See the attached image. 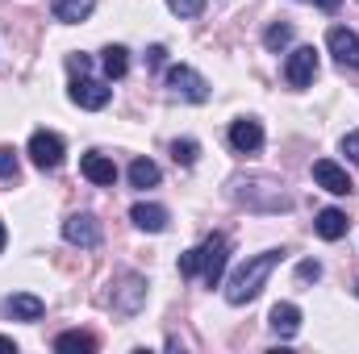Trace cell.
Instances as JSON below:
<instances>
[{"label":"cell","instance_id":"34","mask_svg":"<svg viewBox=\"0 0 359 354\" xmlns=\"http://www.w3.org/2000/svg\"><path fill=\"white\" fill-rule=\"evenodd\" d=\"M355 296H359V283H355Z\"/></svg>","mask_w":359,"mask_h":354},{"label":"cell","instance_id":"16","mask_svg":"<svg viewBox=\"0 0 359 354\" xmlns=\"http://www.w3.org/2000/svg\"><path fill=\"white\" fill-rule=\"evenodd\" d=\"M347 213L343 208H322L318 213V221H313V229H318V238H326V242H339L343 234H347Z\"/></svg>","mask_w":359,"mask_h":354},{"label":"cell","instance_id":"28","mask_svg":"<svg viewBox=\"0 0 359 354\" xmlns=\"http://www.w3.org/2000/svg\"><path fill=\"white\" fill-rule=\"evenodd\" d=\"M67 71H72V76H88L92 59H88V55H67Z\"/></svg>","mask_w":359,"mask_h":354},{"label":"cell","instance_id":"3","mask_svg":"<svg viewBox=\"0 0 359 354\" xmlns=\"http://www.w3.org/2000/svg\"><path fill=\"white\" fill-rule=\"evenodd\" d=\"M163 84H168L172 96L188 100V104H205V100H209V84H205V76H196V71H192V67H184V63L168 67Z\"/></svg>","mask_w":359,"mask_h":354},{"label":"cell","instance_id":"30","mask_svg":"<svg viewBox=\"0 0 359 354\" xmlns=\"http://www.w3.org/2000/svg\"><path fill=\"white\" fill-rule=\"evenodd\" d=\"M163 63H168V50L163 46H151L147 50V67H163Z\"/></svg>","mask_w":359,"mask_h":354},{"label":"cell","instance_id":"26","mask_svg":"<svg viewBox=\"0 0 359 354\" xmlns=\"http://www.w3.org/2000/svg\"><path fill=\"white\" fill-rule=\"evenodd\" d=\"M297 279H301V283H318V279H322V263H318V259L297 263Z\"/></svg>","mask_w":359,"mask_h":354},{"label":"cell","instance_id":"13","mask_svg":"<svg viewBox=\"0 0 359 354\" xmlns=\"http://www.w3.org/2000/svg\"><path fill=\"white\" fill-rule=\"evenodd\" d=\"M80 171H84V179H92L96 187H113V183H117V163H113L109 155H96V150L80 159Z\"/></svg>","mask_w":359,"mask_h":354},{"label":"cell","instance_id":"1","mask_svg":"<svg viewBox=\"0 0 359 354\" xmlns=\"http://www.w3.org/2000/svg\"><path fill=\"white\" fill-rule=\"evenodd\" d=\"M280 259H284V250H264V255L247 259V263L230 275V283H226V300H230L234 309H238V304H251V300L264 292V283H268V275L276 271Z\"/></svg>","mask_w":359,"mask_h":354},{"label":"cell","instance_id":"23","mask_svg":"<svg viewBox=\"0 0 359 354\" xmlns=\"http://www.w3.org/2000/svg\"><path fill=\"white\" fill-rule=\"evenodd\" d=\"M196 155H201L196 138H176V142H172V159H176L180 167H192V163H196Z\"/></svg>","mask_w":359,"mask_h":354},{"label":"cell","instance_id":"19","mask_svg":"<svg viewBox=\"0 0 359 354\" xmlns=\"http://www.w3.org/2000/svg\"><path fill=\"white\" fill-rule=\"evenodd\" d=\"M100 67H104L109 80H121V76L130 71V50H126V46H104V50H100Z\"/></svg>","mask_w":359,"mask_h":354},{"label":"cell","instance_id":"22","mask_svg":"<svg viewBox=\"0 0 359 354\" xmlns=\"http://www.w3.org/2000/svg\"><path fill=\"white\" fill-rule=\"evenodd\" d=\"M288 42H292V25L288 21H271L268 29H264V46L268 50H284Z\"/></svg>","mask_w":359,"mask_h":354},{"label":"cell","instance_id":"18","mask_svg":"<svg viewBox=\"0 0 359 354\" xmlns=\"http://www.w3.org/2000/svg\"><path fill=\"white\" fill-rule=\"evenodd\" d=\"M46 313V304L34 296V292H17V296H8V317L13 321H38Z\"/></svg>","mask_w":359,"mask_h":354},{"label":"cell","instance_id":"21","mask_svg":"<svg viewBox=\"0 0 359 354\" xmlns=\"http://www.w3.org/2000/svg\"><path fill=\"white\" fill-rule=\"evenodd\" d=\"M130 183H134V187H155V183H159V167H155L151 159H134V163H130Z\"/></svg>","mask_w":359,"mask_h":354},{"label":"cell","instance_id":"24","mask_svg":"<svg viewBox=\"0 0 359 354\" xmlns=\"http://www.w3.org/2000/svg\"><path fill=\"white\" fill-rule=\"evenodd\" d=\"M21 163H17V150L13 146H0V179H17Z\"/></svg>","mask_w":359,"mask_h":354},{"label":"cell","instance_id":"2","mask_svg":"<svg viewBox=\"0 0 359 354\" xmlns=\"http://www.w3.org/2000/svg\"><path fill=\"white\" fill-rule=\"evenodd\" d=\"M234 200H238V204H247V208H264V213H288V208H292V196H288L280 183H271V179L238 183Z\"/></svg>","mask_w":359,"mask_h":354},{"label":"cell","instance_id":"15","mask_svg":"<svg viewBox=\"0 0 359 354\" xmlns=\"http://www.w3.org/2000/svg\"><path fill=\"white\" fill-rule=\"evenodd\" d=\"M268 321H271V330H276V338L288 342V338H297V330H301V309H297L292 300H280V304L271 309Z\"/></svg>","mask_w":359,"mask_h":354},{"label":"cell","instance_id":"14","mask_svg":"<svg viewBox=\"0 0 359 354\" xmlns=\"http://www.w3.org/2000/svg\"><path fill=\"white\" fill-rule=\"evenodd\" d=\"M130 221H134L138 229H147V234H163V229H168V208H163V204L138 200V204L130 208Z\"/></svg>","mask_w":359,"mask_h":354},{"label":"cell","instance_id":"20","mask_svg":"<svg viewBox=\"0 0 359 354\" xmlns=\"http://www.w3.org/2000/svg\"><path fill=\"white\" fill-rule=\"evenodd\" d=\"M55 351H80V354H92V351H96V338L80 334V330H67V334H59V338H55Z\"/></svg>","mask_w":359,"mask_h":354},{"label":"cell","instance_id":"17","mask_svg":"<svg viewBox=\"0 0 359 354\" xmlns=\"http://www.w3.org/2000/svg\"><path fill=\"white\" fill-rule=\"evenodd\" d=\"M92 8H96V0H50V13H55V21H63V25L88 21Z\"/></svg>","mask_w":359,"mask_h":354},{"label":"cell","instance_id":"33","mask_svg":"<svg viewBox=\"0 0 359 354\" xmlns=\"http://www.w3.org/2000/svg\"><path fill=\"white\" fill-rule=\"evenodd\" d=\"M4 242H8V229H4V221H0V250H4Z\"/></svg>","mask_w":359,"mask_h":354},{"label":"cell","instance_id":"6","mask_svg":"<svg viewBox=\"0 0 359 354\" xmlns=\"http://www.w3.org/2000/svg\"><path fill=\"white\" fill-rule=\"evenodd\" d=\"M313 76H318V50H313V46H297V50L288 55V63H284L288 88H309Z\"/></svg>","mask_w":359,"mask_h":354},{"label":"cell","instance_id":"31","mask_svg":"<svg viewBox=\"0 0 359 354\" xmlns=\"http://www.w3.org/2000/svg\"><path fill=\"white\" fill-rule=\"evenodd\" d=\"M313 4H318L322 13H339V4H343V0H313Z\"/></svg>","mask_w":359,"mask_h":354},{"label":"cell","instance_id":"12","mask_svg":"<svg viewBox=\"0 0 359 354\" xmlns=\"http://www.w3.org/2000/svg\"><path fill=\"white\" fill-rule=\"evenodd\" d=\"M230 146H234L238 155H255V150L264 146V125H259L255 117H238V121L230 125Z\"/></svg>","mask_w":359,"mask_h":354},{"label":"cell","instance_id":"11","mask_svg":"<svg viewBox=\"0 0 359 354\" xmlns=\"http://www.w3.org/2000/svg\"><path fill=\"white\" fill-rule=\"evenodd\" d=\"M313 179H318V187H326L330 196H351V187H355L351 176H347L334 159H318V163H313Z\"/></svg>","mask_w":359,"mask_h":354},{"label":"cell","instance_id":"4","mask_svg":"<svg viewBox=\"0 0 359 354\" xmlns=\"http://www.w3.org/2000/svg\"><path fill=\"white\" fill-rule=\"evenodd\" d=\"M226 263H230V242H226L222 234H209L205 246H201V279H205L209 288H217L222 275H226Z\"/></svg>","mask_w":359,"mask_h":354},{"label":"cell","instance_id":"25","mask_svg":"<svg viewBox=\"0 0 359 354\" xmlns=\"http://www.w3.org/2000/svg\"><path fill=\"white\" fill-rule=\"evenodd\" d=\"M168 8H172L176 17H201L205 0H168Z\"/></svg>","mask_w":359,"mask_h":354},{"label":"cell","instance_id":"27","mask_svg":"<svg viewBox=\"0 0 359 354\" xmlns=\"http://www.w3.org/2000/svg\"><path fill=\"white\" fill-rule=\"evenodd\" d=\"M180 275H201V246L188 250V255H180Z\"/></svg>","mask_w":359,"mask_h":354},{"label":"cell","instance_id":"7","mask_svg":"<svg viewBox=\"0 0 359 354\" xmlns=\"http://www.w3.org/2000/svg\"><path fill=\"white\" fill-rule=\"evenodd\" d=\"M326 46H330V55H334L339 67H347V71H355L359 67V34L355 29H347V25H330Z\"/></svg>","mask_w":359,"mask_h":354},{"label":"cell","instance_id":"5","mask_svg":"<svg viewBox=\"0 0 359 354\" xmlns=\"http://www.w3.org/2000/svg\"><path fill=\"white\" fill-rule=\"evenodd\" d=\"M29 159H34V167H42V171L63 167V138H59V134H50V129L29 134Z\"/></svg>","mask_w":359,"mask_h":354},{"label":"cell","instance_id":"10","mask_svg":"<svg viewBox=\"0 0 359 354\" xmlns=\"http://www.w3.org/2000/svg\"><path fill=\"white\" fill-rule=\"evenodd\" d=\"M142 304H147V279H142V275H134V271H130V275H121V288L113 292V309H117V313H126V317H134Z\"/></svg>","mask_w":359,"mask_h":354},{"label":"cell","instance_id":"29","mask_svg":"<svg viewBox=\"0 0 359 354\" xmlns=\"http://www.w3.org/2000/svg\"><path fill=\"white\" fill-rule=\"evenodd\" d=\"M343 155H347L351 163H359V129H351V134H343Z\"/></svg>","mask_w":359,"mask_h":354},{"label":"cell","instance_id":"8","mask_svg":"<svg viewBox=\"0 0 359 354\" xmlns=\"http://www.w3.org/2000/svg\"><path fill=\"white\" fill-rule=\"evenodd\" d=\"M63 238H67L72 246L92 250V246H100V221H96L92 213H72V217L63 221Z\"/></svg>","mask_w":359,"mask_h":354},{"label":"cell","instance_id":"32","mask_svg":"<svg viewBox=\"0 0 359 354\" xmlns=\"http://www.w3.org/2000/svg\"><path fill=\"white\" fill-rule=\"evenodd\" d=\"M0 351H13V354H17V342H13V338H4V334H0Z\"/></svg>","mask_w":359,"mask_h":354},{"label":"cell","instance_id":"9","mask_svg":"<svg viewBox=\"0 0 359 354\" xmlns=\"http://www.w3.org/2000/svg\"><path fill=\"white\" fill-rule=\"evenodd\" d=\"M67 96L80 104V108H104L109 104V96H113V88L109 84H100V80H88V76H72V88H67Z\"/></svg>","mask_w":359,"mask_h":354}]
</instances>
